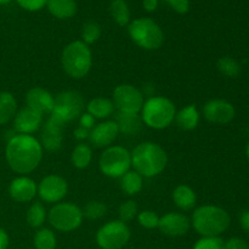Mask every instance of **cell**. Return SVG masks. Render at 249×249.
<instances>
[{
    "label": "cell",
    "instance_id": "cell-3",
    "mask_svg": "<svg viewBox=\"0 0 249 249\" xmlns=\"http://www.w3.org/2000/svg\"><path fill=\"white\" fill-rule=\"evenodd\" d=\"M230 215L216 206L198 207L192 214V226L203 237H218L230 226Z\"/></svg>",
    "mask_w": 249,
    "mask_h": 249
},
{
    "label": "cell",
    "instance_id": "cell-44",
    "mask_svg": "<svg viewBox=\"0 0 249 249\" xmlns=\"http://www.w3.org/2000/svg\"><path fill=\"white\" fill-rule=\"evenodd\" d=\"M9 246V235L4 229L0 228V249H6Z\"/></svg>",
    "mask_w": 249,
    "mask_h": 249
},
{
    "label": "cell",
    "instance_id": "cell-9",
    "mask_svg": "<svg viewBox=\"0 0 249 249\" xmlns=\"http://www.w3.org/2000/svg\"><path fill=\"white\" fill-rule=\"evenodd\" d=\"M84 107L85 102L82 94L74 90H67L56 95L51 114L60 118L63 123H68L82 116Z\"/></svg>",
    "mask_w": 249,
    "mask_h": 249
},
{
    "label": "cell",
    "instance_id": "cell-41",
    "mask_svg": "<svg viewBox=\"0 0 249 249\" xmlns=\"http://www.w3.org/2000/svg\"><path fill=\"white\" fill-rule=\"evenodd\" d=\"M240 224L241 228L243 229V231L249 233V209L248 211H243L240 215Z\"/></svg>",
    "mask_w": 249,
    "mask_h": 249
},
{
    "label": "cell",
    "instance_id": "cell-36",
    "mask_svg": "<svg viewBox=\"0 0 249 249\" xmlns=\"http://www.w3.org/2000/svg\"><path fill=\"white\" fill-rule=\"evenodd\" d=\"M194 249H224V242L219 237H203L197 241Z\"/></svg>",
    "mask_w": 249,
    "mask_h": 249
},
{
    "label": "cell",
    "instance_id": "cell-5",
    "mask_svg": "<svg viewBox=\"0 0 249 249\" xmlns=\"http://www.w3.org/2000/svg\"><path fill=\"white\" fill-rule=\"evenodd\" d=\"M175 105L164 96H152L143 102L141 108V121L148 128L162 130L174 122Z\"/></svg>",
    "mask_w": 249,
    "mask_h": 249
},
{
    "label": "cell",
    "instance_id": "cell-2",
    "mask_svg": "<svg viewBox=\"0 0 249 249\" xmlns=\"http://www.w3.org/2000/svg\"><path fill=\"white\" fill-rule=\"evenodd\" d=\"M168 164V155L162 146L155 142H142L131 152V165L143 178L160 174Z\"/></svg>",
    "mask_w": 249,
    "mask_h": 249
},
{
    "label": "cell",
    "instance_id": "cell-7",
    "mask_svg": "<svg viewBox=\"0 0 249 249\" xmlns=\"http://www.w3.org/2000/svg\"><path fill=\"white\" fill-rule=\"evenodd\" d=\"M83 211L78 206L71 202L56 203L48 214V220L50 225L57 231L71 232L82 225Z\"/></svg>",
    "mask_w": 249,
    "mask_h": 249
},
{
    "label": "cell",
    "instance_id": "cell-40",
    "mask_svg": "<svg viewBox=\"0 0 249 249\" xmlns=\"http://www.w3.org/2000/svg\"><path fill=\"white\" fill-rule=\"evenodd\" d=\"M79 126L88 129V130H91L95 126V118L91 114L88 113V112L87 113H83L79 118Z\"/></svg>",
    "mask_w": 249,
    "mask_h": 249
},
{
    "label": "cell",
    "instance_id": "cell-32",
    "mask_svg": "<svg viewBox=\"0 0 249 249\" xmlns=\"http://www.w3.org/2000/svg\"><path fill=\"white\" fill-rule=\"evenodd\" d=\"M83 211V216H85L89 220H97L106 215L107 206L101 201H90Z\"/></svg>",
    "mask_w": 249,
    "mask_h": 249
},
{
    "label": "cell",
    "instance_id": "cell-46",
    "mask_svg": "<svg viewBox=\"0 0 249 249\" xmlns=\"http://www.w3.org/2000/svg\"><path fill=\"white\" fill-rule=\"evenodd\" d=\"M246 155H247V158H248V160H249V142H248V145H247V148H246Z\"/></svg>",
    "mask_w": 249,
    "mask_h": 249
},
{
    "label": "cell",
    "instance_id": "cell-30",
    "mask_svg": "<svg viewBox=\"0 0 249 249\" xmlns=\"http://www.w3.org/2000/svg\"><path fill=\"white\" fill-rule=\"evenodd\" d=\"M57 241L53 231L50 229H41L36 231L34 236V247L36 249H55Z\"/></svg>",
    "mask_w": 249,
    "mask_h": 249
},
{
    "label": "cell",
    "instance_id": "cell-12",
    "mask_svg": "<svg viewBox=\"0 0 249 249\" xmlns=\"http://www.w3.org/2000/svg\"><path fill=\"white\" fill-rule=\"evenodd\" d=\"M68 184L66 179L56 174L48 175L38 185V195L46 203H58L66 197Z\"/></svg>",
    "mask_w": 249,
    "mask_h": 249
},
{
    "label": "cell",
    "instance_id": "cell-35",
    "mask_svg": "<svg viewBox=\"0 0 249 249\" xmlns=\"http://www.w3.org/2000/svg\"><path fill=\"white\" fill-rule=\"evenodd\" d=\"M138 220L139 224H140L142 228L151 230V229L158 228L160 216H158L157 213L153 211H142L139 213Z\"/></svg>",
    "mask_w": 249,
    "mask_h": 249
},
{
    "label": "cell",
    "instance_id": "cell-28",
    "mask_svg": "<svg viewBox=\"0 0 249 249\" xmlns=\"http://www.w3.org/2000/svg\"><path fill=\"white\" fill-rule=\"evenodd\" d=\"M92 160V151L87 143H79L72 151L71 160L77 169H85L89 167Z\"/></svg>",
    "mask_w": 249,
    "mask_h": 249
},
{
    "label": "cell",
    "instance_id": "cell-21",
    "mask_svg": "<svg viewBox=\"0 0 249 249\" xmlns=\"http://www.w3.org/2000/svg\"><path fill=\"white\" fill-rule=\"evenodd\" d=\"M175 122L177 125L182 130H194L197 128L199 123V112L197 109L196 105H187L182 109H180L175 114Z\"/></svg>",
    "mask_w": 249,
    "mask_h": 249
},
{
    "label": "cell",
    "instance_id": "cell-37",
    "mask_svg": "<svg viewBox=\"0 0 249 249\" xmlns=\"http://www.w3.org/2000/svg\"><path fill=\"white\" fill-rule=\"evenodd\" d=\"M17 4L23 10L29 12H36L46 6L48 0H16Z\"/></svg>",
    "mask_w": 249,
    "mask_h": 249
},
{
    "label": "cell",
    "instance_id": "cell-26",
    "mask_svg": "<svg viewBox=\"0 0 249 249\" xmlns=\"http://www.w3.org/2000/svg\"><path fill=\"white\" fill-rule=\"evenodd\" d=\"M109 12L118 26L125 27L130 23V9L125 0H112Z\"/></svg>",
    "mask_w": 249,
    "mask_h": 249
},
{
    "label": "cell",
    "instance_id": "cell-17",
    "mask_svg": "<svg viewBox=\"0 0 249 249\" xmlns=\"http://www.w3.org/2000/svg\"><path fill=\"white\" fill-rule=\"evenodd\" d=\"M119 134L118 125L116 121H107L95 125L90 130V142L97 148L109 147L116 141Z\"/></svg>",
    "mask_w": 249,
    "mask_h": 249
},
{
    "label": "cell",
    "instance_id": "cell-39",
    "mask_svg": "<svg viewBox=\"0 0 249 249\" xmlns=\"http://www.w3.org/2000/svg\"><path fill=\"white\" fill-rule=\"evenodd\" d=\"M224 249H249V246L242 238L233 237L230 238L226 243H224Z\"/></svg>",
    "mask_w": 249,
    "mask_h": 249
},
{
    "label": "cell",
    "instance_id": "cell-45",
    "mask_svg": "<svg viewBox=\"0 0 249 249\" xmlns=\"http://www.w3.org/2000/svg\"><path fill=\"white\" fill-rule=\"evenodd\" d=\"M12 0H0V5H6V4H10Z\"/></svg>",
    "mask_w": 249,
    "mask_h": 249
},
{
    "label": "cell",
    "instance_id": "cell-43",
    "mask_svg": "<svg viewBox=\"0 0 249 249\" xmlns=\"http://www.w3.org/2000/svg\"><path fill=\"white\" fill-rule=\"evenodd\" d=\"M158 1L160 0H142L143 9L147 12H153L158 7Z\"/></svg>",
    "mask_w": 249,
    "mask_h": 249
},
{
    "label": "cell",
    "instance_id": "cell-8",
    "mask_svg": "<svg viewBox=\"0 0 249 249\" xmlns=\"http://www.w3.org/2000/svg\"><path fill=\"white\" fill-rule=\"evenodd\" d=\"M100 170L106 177L117 179L122 178L131 165V153L122 146H109L104 152L99 160Z\"/></svg>",
    "mask_w": 249,
    "mask_h": 249
},
{
    "label": "cell",
    "instance_id": "cell-23",
    "mask_svg": "<svg viewBox=\"0 0 249 249\" xmlns=\"http://www.w3.org/2000/svg\"><path fill=\"white\" fill-rule=\"evenodd\" d=\"M17 113V101L9 91L0 92V125H5L15 118Z\"/></svg>",
    "mask_w": 249,
    "mask_h": 249
},
{
    "label": "cell",
    "instance_id": "cell-4",
    "mask_svg": "<svg viewBox=\"0 0 249 249\" xmlns=\"http://www.w3.org/2000/svg\"><path fill=\"white\" fill-rule=\"evenodd\" d=\"M61 63L66 74L73 79H82L90 72L92 66V53L89 45L82 40L68 44L61 55Z\"/></svg>",
    "mask_w": 249,
    "mask_h": 249
},
{
    "label": "cell",
    "instance_id": "cell-6",
    "mask_svg": "<svg viewBox=\"0 0 249 249\" xmlns=\"http://www.w3.org/2000/svg\"><path fill=\"white\" fill-rule=\"evenodd\" d=\"M131 40L145 50H157L164 43V33L156 21L150 17H140L128 24Z\"/></svg>",
    "mask_w": 249,
    "mask_h": 249
},
{
    "label": "cell",
    "instance_id": "cell-11",
    "mask_svg": "<svg viewBox=\"0 0 249 249\" xmlns=\"http://www.w3.org/2000/svg\"><path fill=\"white\" fill-rule=\"evenodd\" d=\"M143 94L131 84H121L113 91V104L121 113L138 114L143 106Z\"/></svg>",
    "mask_w": 249,
    "mask_h": 249
},
{
    "label": "cell",
    "instance_id": "cell-33",
    "mask_svg": "<svg viewBox=\"0 0 249 249\" xmlns=\"http://www.w3.org/2000/svg\"><path fill=\"white\" fill-rule=\"evenodd\" d=\"M101 36V26L95 21H88L82 28V41L87 45L96 43Z\"/></svg>",
    "mask_w": 249,
    "mask_h": 249
},
{
    "label": "cell",
    "instance_id": "cell-31",
    "mask_svg": "<svg viewBox=\"0 0 249 249\" xmlns=\"http://www.w3.org/2000/svg\"><path fill=\"white\" fill-rule=\"evenodd\" d=\"M216 67L221 74L228 78H236L241 73L240 63L235 58L229 57V56L219 58L218 62H216Z\"/></svg>",
    "mask_w": 249,
    "mask_h": 249
},
{
    "label": "cell",
    "instance_id": "cell-42",
    "mask_svg": "<svg viewBox=\"0 0 249 249\" xmlns=\"http://www.w3.org/2000/svg\"><path fill=\"white\" fill-rule=\"evenodd\" d=\"M89 135H90V130H88V129L85 128H82V126H78V128L74 130V138L79 141L85 140V139L89 138Z\"/></svg>",
    "mask_w": 249,
    "mask_h": 249
},
{
    "label": "cell",
    "instance_id": "cell-15",
    "mask_svg": "<svg viewBox=\"0 0 249 249\" xmlns=\"http://www.w3.org/2000/svg\"><path fill=\"white\" fill-rule=\"evenodd\" d=\"M191 221L185 214L181 213H167L160 218L158 229L160 232L169 237H180L186 235L190 230Z\"/></svg>",
    "mask_w": 249,
    "mask_h": 249
},
{
    "label": "cell",
    "instance_id": "cell-18",
    "mask_svg": "<svg viewBox=\"0 0 249 249\" xmlns=\"http://www.w3.org/2000/svg\"><path fill=\"white\" fill-rule=\"evenodd\" d=\"M41 123H43V114L29 108L28 106L19 109L14 118V126L17 133L26 134V135L36 133L40 128Z\"/></svg>",
    "mask_w": 249,
    "mask_h": 249
},
{
    "label": "cell",
    "instance_id": "cell-10",
    "mask_svg": "<svg viewBox=\"0 0 249 249\" xmlns=\"http://www.w3.org/2000/svg\"><path fill=\"white\" fill-rule=\"evenodd\" d=\"M130 240L128 225L121 220L105 224L96 233V242L102 249H122Z\"/></svg>",
    "mask_w": 249,
    "mask_h": 249
},
{
    "label": "cell",
    "instance_id": "cell-19",
    "mask_svg": "<svg viewBox=\"0 0 249 249\" xmlns=\"http://www.w3.org/2000/svg\"><path fill=\"white\" fill-rule=\"evenodd\" d=\"M26 102L29 108L34 109L44 116L46 113H53L55 97L48 90L36 87L28 90L26 95Z\"/></svg>",
    "mask_w": 249,
    "mask_h": 249
},
{
    "label": "cell",
    "instance_id": "cell-24",
    "mask_svg": "<svg viewBox=\"0 0 249 249\" xmlns=\"http://www.w3.org/2000/svg\"><path fill=\"white\" fill-rule=\"evenodd\" d=\"M87 109L88 113L91 114L95 119L108 118L114 112V104L113 101L105 97H95L87 105Z\"/></svg>",
    "mask_w": 249,
    "mask_h": 249
},
{
    "label": "cell",
    "instance_id": "cell-22",
    "mask_svg": "<svg viewBox=\"0 0 249 249\" xmlns=\"http://www.w3.org/2000/svg\"><path fill=\"white\" fill-rule=\"evenodd\" d=\"M173 201L181 211H191L197 203V196L187 185H179L173 191Z\"/></svg>",
    "mask_w": 249,
    "mask_h": 249
},
{
    "label": "cell",
    "instance_id": "cell-14",
    "mask_svg": "<svg viewBox=\"0 0 249 249\" xmlns=\"http://www.w3.org/2000/svg\"><path fill=\"white\" fill-rule=\"evenodd\" d=\"M63 123L60 118L51 114L41 130V147L49 152H56L62 146L63 140Z\"/></svg>",
    "mask_w": 249,
    "mask_h": 249
},
{
    "label": "cell",
    "instance_id": "cell-13",
    "mask_svg": "<svg viewBox=\"0 0 249 249\" xmlns=\"http://www.w3.org/2000/svg\"><path fill=\"white\" fill-rule=\"evenodd\" d=\"M235 107L226 100H209L203 106V117L211 123L228 124L235 118Z\"/></svg>",
    "mask_w": 249,
    "mask_h": 249
},
{
    "label": "cell",
    "instance_id": "cell-25",
    "mask_svg": "<svg viewBox=\"0 0 249 249\" xmlns=\"http://www.w3.org/2000/svg\"><path fill=\"white\" fill-rule=\"evenodd\" d=\"M116 123L118 125L119 131L126 134V135H135L140 131L142 121H141V117L135 113H121L119 112Z\"/></svg>",
    "mask_w": 249,
    "mask_h": 249
},
{
    "label": "cell",
    "instance_id": "cell-38",
    "mask_svg": "<svg viewBox=\"0 0 249 249\" xmlns=\"http://www.w3.org/2000/svg\"><path fill=\"white\" fill-rule=\"evenodd\" d=\"M175 12L185 15L190 11V0H164Z\"/></svg>",
    "mask_w": 249,
    "mask_h": 249
},
{
    "label": "cell",
    "instance_id": "cell-16",
    "mask_svg": "<svg viewBox=\"0 0 249 249\" xmlns=\"http://www.w3.org/2000/svg\"><path fill=\"white\" fill-rule=\"evenodd\" d=\"M38 194V186L36 181L26 175L17 177L10 182L9 195L17 203L31 202Z\"/></svg>",
    "mask_w": 249,
    "mask_h": 249
},
{
    "label": "cell",
    "instance_id": "cell-27",
    "mask_svg": "<svg viewBox=\"0 0 249 249\" xmlns=\"http://www.w3.org/2000/svg\"><path fill=\"white\" fill-rule=\"evenodd\" d=\"M142 177L135 170H129L121 178V187L129 196L138 195L142 190Z\"/></svg>",
    "mask_w": 249,
    "mask_h": 249
},
{
    "label": "cell",
    "instance_id": "cell-1",
    "mask_svg": "<svg viewBox=\"0 0 249 249\" xmlns=\"http://www.w3.org/2000/svg\"><path fill=\"white\" fill-rule=\"evenodd\" d=\"M5 158L12 172L26 175L38 168L43 158V147L34 136L17 134L5 148Z\"/></svg>",
    "mask_w": 249,
    "mask_h": 249
},
{
    "label": "cell",
    "instance_id": "cell-29",
    "mask_svg": "<svg viewBox=\"0 0 249 249\" xmlns=\"http://www.w3.org/2000/svg\"><path fill=\"white\" fill-rule=\"evenodd\" d=\"M27 223L31 228H40L43 226V224L45 223L46 219V211L45 207L43 206V203L40 202H36V203L32 204L31 207L27 211Z\"/></svg>",
    "mask_w": 249,
    "mask_h": 249
},
{
    "label": "cell",
    "instance_id": "cell-34",
    "mask_svg": "<svg viewBox=\"0 0 249 249\" xmlns=\"http://www.w3.org/2000/svg\"><path fill=\"white\" fill-rule=\"evenodd\" d=\"M136 215H138V206H136V202L129 199V201L121 204V207H119V220L126 224L129 221L134 220Z\"/></svg>",
    "mask_w": 249,
    "mask_h": 249
},
{
    "label": "cell",
    "instance_id": "cell-20",
    "mask_svg": "<svg viewBox=\"0 0 249 249\" xmlns=\"http://www.w3.org/2000/svg\"><path fill=\"white\" fill-rule=\"evenodd\" d=\"M46 7L49 12L58 19L72 18L78 11L75 0H48Z\"/></svg>",
    "mask_w": 249,
    "mask_h": 249
}]
</instances>
